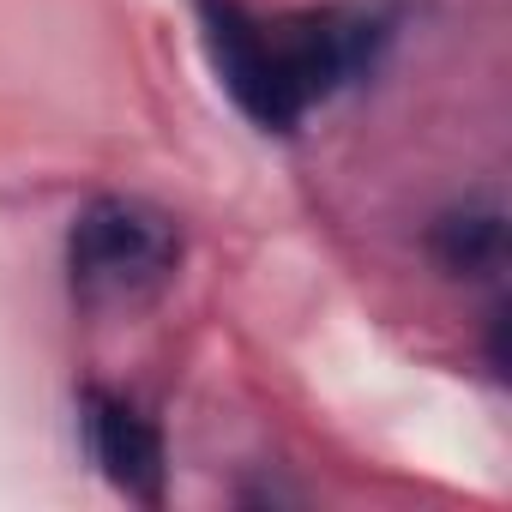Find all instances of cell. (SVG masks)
I'll list each match as a JSON object with an SVG mask.
<instances>
[{
	"label": "cell",
	"instance_id": "4",
	"mask_svg": "<svg viewBox=\"0 0 512 512\" xmlns=\"http://www.w3.org/2000/svg\"><path fill=\"white\" fill-rule=\"evenodd\" d=\"M428 253L446 278H494L506 266V211L488 199L440 211L428 229Z\"/></svg>",
	"mask_w": 512,
	"mask_h": 512
},
{
	"label": "cell",
	"instance_id": "2",
	"mask_svg": "<svg viewBox=\"0 0 512 512\" xmlns=\"http://www.w3.org/2000/svg\"><path fill=\"white\" fill-rule=\"evenodd\" d=\"M199 19H205V43H211V61L229 85V97L260 121L266 133H290L302 115L284 91V73H278V49H272V25H260L253 13H241L235 0H199Z\"/></svg>",
	"mask_w": 512,
	"mask_h": 512
},
{
	"label": "cell",
	"instance_id": "1",
	"mask_svg": "<svg viewBox=\"0 0 512 512\" xmlns=\"http://www.w3.org/2000/svg\"><path fill=\"white\" fill-rule=\"evenodd\" d=\"M181 260L175 223L145 199H91L67 235L73 290L91 302H133L157 290Z\"/></svg>",
	"mask_w": 512,
	"mask_h": 512
},
{
	"label": "cell",
	"instance_id": "3",
	"mask_svg": "<svg viewBox=\"0 0 512 512\" xmlns=\"http://www.w3.org/2000/svg\"><path fill=\"white\" fill-rule=\"evenodd\" d=\"M85 434H91V452H97L103 476L121 494L163 500V470H169L163 464V434H157V422L139 404H127L121 392L91 386L85 392Z\"/></svg>",
	"mask_w": 512,
	"mask_h": 512
}]
</instances>
